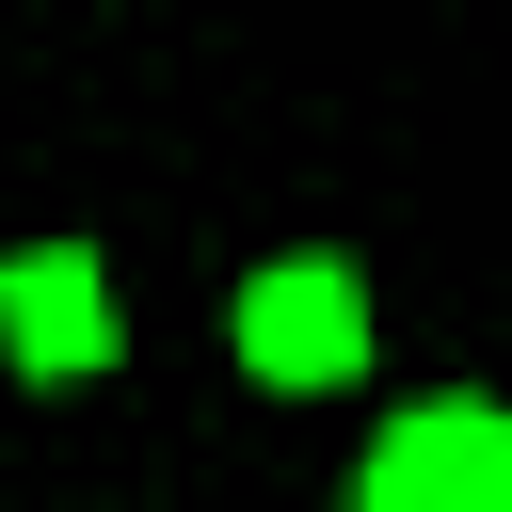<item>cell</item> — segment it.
<instances>
[{"label":"cell","mask_w":512,"mask_h":512,"mask_svg":"<svg viewBox=\"0 0 512 512\" xmlns=\"http://www.w3.org/2000/svg\"><path fill=\"white\" fill-rule=\"evenodd\" d=\"M240 368L288 384V400H304V384H352V368H368V288H352L336 256H272V272L240 288Z\"/></svg>","instance_id":"obj_1"},{"label":"cell","mask_w":512,"mask_h":512,"mask_svg":"<svg viewBox=\"0 0 512 512\" xmlns=\"http://www.w3.org/2000/svg\"><path fill=\"white\" fill-rule=\"evenodd\" d=\"M496 496H512V416L480 400H416L352 480V512H496Z\"/></svg>","instance_id":"obj_2"},{"label":"cell","mask_w":512,"mask_h":512,"mask_svg":"<svg viewBox=\"0 0 512 512\" xmlns=\"http://www.w3.org/2000/svg\"><path fill=\"white\" fill-rule=\"evenodd\" d=\"M0 336H16V368H32V384H80V368L112 352V272H96L80 240L0 256Z\"/></svg>","instance_id":"obj_3"},{"label":"cell","mask_w":512,"mask_h":512,"mask_svg":"<svg viewBox=\"0 0 512 512\" xmlns=\"http://www.w3.org/2000/svg\"><path fill=\"white\" fill-rule=\"evenodd\" d=\"M496 512H512V496H496Z\"/></svg>","instance_id":"obj_4"}]
</instances>
